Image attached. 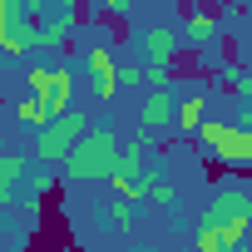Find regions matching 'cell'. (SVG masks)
I'll list each match as a JSON object with an SVG mask.
<instances>
[{"mask_svg": "<svg viewBox=\"0 0 252 252\" xmlns=\"http://www.w3.org/2000/svg\"><path fill=\"white\" fill-rule=\"evenodd\" d=\"M213 35H218V20H213V15H203V10L188 15V25H183V40H188V45H208Z\"/></svg>", "mask_w": 252, "mask_h": 252, "instance_id": "15", "label": "cell"}, {"mask_svg": "<svg viewBox=\"0 0 252 252\" xmlns=\"http://www.w3.org/2000/svg\"><path fill=\"white\" fill-rule=\"evenodd\" d=\"M109 178H144V149H139V144H124Z\"/></svg>", "mask_w": 252, "mask_h": 252, "instance_id": "12", "label": "cell"}, {"mask_svg": "<svg viewBox=\"0 0 252 252\" xmlns=\"http://www.w3.org/2000/svg\"><path fill=\"white\" fill-rule=\"evenodd\" d=\"M232 84H237V99H242V104H252V69H247V74L237 69V79H232Z\"/></svg>", "mask_w": 252, "mask_h": 252, "instance_id": "22", "label": "cell"}, {"mask_svg": "<svg viewBox=\"0 0 252 252\" xmlns=\"http://www.w3.org/2000/svg\"><path fill=\"white\" fill-rule=\"evenodd\" d=\"M237 252H252V247H237Z\"/></svg>", "mask_w": 252, "mask_h": 252, "instance_id": "26", "label": "cell"}, {"mask_svg": "<svg viewBox=\"0 0 252 252\" xmlns=\"http://www.w3.org/2000/svg\"><path fill=\"white\" fill-rule=\"evenodd\" d=\"M84 64H89V84H94V99H99V104H109V99H114V89H119V60H114V50L94 45V50L84 55Z\"/></svg>", "mask_w": 252, "mask_h": 252, "instance_id": "5", "label": "cell"}, {"mask_svg": "<svg viewBox=\"0 0 252 252\" xmlns=\"http://www.w3.org/2000/svg\"><path fill=\"white\" fill-rule=\"evenodd\" d=\"M203 222L218 227V237H222L227 252H237L242 237H247V227H252V193H247V188H222V193L203 208Z\"/></svg>", "mask_w": 252, "mask_h": 252, "instance_id": "2", "label": "cell"}, {"mask_svg": "<svg viewBox=\"0 0 252 252\" xmlns=\"http://www.w3.org/2000/svg\"><path fill=\"white\" fill-rule=\"evenodd\" d=\"M20 25H30V5L25 0H0V35H10Z\"/></svg>", "mask_w": 252, "mask_h": 252, "instance_id": "14", "label": "cell"}, {"mask_svg": "<svg viewBox=\"0 0 252 252\" xmlns=\"http://www.w3.org/2000/svg\"><path fill=\"white\" fill-rule=\"evenodd\" d=\"M0 232H5V213H0Z\"/></svg>", "mask_w": 252, "mask_h": 252, "instance_id": "25", "label": "cell"}, {"mask_svg": "<svg viewBox=\"0 0 252 252\" xmlns=\"http://www.w3.org/2000/svg\"><path fill=\"white\" fill-rule=\"evenodd\" d=\"M50 188H55V178H50L45 168H40V173H25V188H20V203H25V213H35V203H40Z\"/></svg>", "mask_w": 252, "mask_h": 252, "instance_id": "13", "label": "cell"}, {"mask_svg": "<svg viewBox=\"0 0 252 252\" xmlns=\"http://www.w3.org/2000/svg\"><path fill=\"white\" fill-rule=\"evenodd\" d=\"M173 119H178V94L173 89H154L149 104L139 109V134H158V129H168Z\"/></svg>", "mask_w": 252, "mask_h": 252, "instance_id": "6", "label": "cell"}, {"mask_svg": "<svg viewBox=\"0 0 252 252\" xmlns=\"http://www.w3.org/2000/svg\"><path fill=\"white\" fill-rule=\"evenodd\" d=\"M149 198H154V203H158V208H173V203H178V188H168V183H163V178H158V183H154V188H149Z\"/></svg>", "mask_w": 252, "mask_h": 252, "instance_id": "20", "label": "cell"}, {"mask_svg": "<svg viewBox=\"0 0 252 252\" xmlns=\"http://www.w3.org/2000/svg\"><path fill=\"white\" fill-rule=\"evenodd\" d=\"M15 183H25V158L20 154H0V208H5L10 198H20Z\"/></svg>", "mask_w": 252, "mask_h": 252, "instance_id": "8", "label": "cell"}, {"mask_svg": "<svg viewBox=\"0 0 252 252\" xmlns=\"http://www.w3.org/2000/svg\"><path fill=\"white\" fill-rule=\"evenodd\" d=\"M237 124H242V129H252V104H242V109H237Z\"/></svg>", "mask_w": 252, "mask_h": 252, "instance_id": "24", "label": "cell"}, {"mask_svg": "<svg viewBox=\"0 0 252 252\" xmlns=\"http://www.w3.org/2000/svg\"><path fill=\"white\" fill-rule=\"evenodd\" d=\"M119 84H144V69L139 64H119Z\"/></svg>", "mask_w": 252, "mask_h": 252, "instance_id": "23", "label": "cell"}, {"mask_svg": "<svg viewBox=\"0 0 252 252\" xmlns=\"http://www.w3.org/2000/svg\"><path fill=\"white\" fill-rule=\"evenodd\" d=\"M109 183H114V198H124V203H134V208L149 203V183L144 178H109Z\"/></svg>", "mask_w": 252, "mask_h": 252, "instance_id": "16", "label": "cell"}, {"mask_svg": "<svg viewBox=\"0 0 252 252\" xmlns=\"http://www.w3.org/2000/svg\"><path fill=\"white\" fill-rule=\"evenodd\" d=\"M193 247H198V252H227V247H222V237H218V227H208V222H198Z\"/></svg>", "mask_w": 252, "mask_h": 252, "instance_id": "18", "label": "cell"}, {"mask_svg": "<svg viewBox=\"0 0 252 252\" xmlns=\"http://www.w3.org/2000/svg\"><path fill=\"white\" fill-rule=\"evenodd\" d=\"M119 129L114 124H104V129H89L79 144H74V154L64 158V173L74 178V183H94V178H104L109 183V173H114V163H119Z\"/></svg>", "mask_w": 252, "mask_h": 252, "instance_id": "1", "label": "cell"}, {"mask_svg": "<svg viewBox=\"0 0 252 252\" xmlns=\"http://www.w3.org/2000/svg\"><path fill=\"white\" fill-rule=\"evenodd\" d=\"M15 119L25 124V129H50L60 114L50 109V99H35V94H30V99H20V104H15Z\"/></svg>", "mask_w": 252, "mask_h": 252, "instance_id": "9", "label": "cell"}, {"mask_svg": "<svg viewBox=\"0 0 252 252\" xmlns=\"http://www.w3.org/2000/svg\"><path fill=\"white\" fill-rule=\"evenodd\" d=\"M198 139H203L208 154H213L218 163H227V168H247V163H252V129H242V124H218V119H208L203 129H198Z\"/></svg>", "mask_w": 252, "mask_h": 252, "instance_id": "4", "label": "cell"}, {"mask_svg": "<svg viewBox=\"0 0 252 252\" xmlns=\"http://www.w3.org/2000/svg\"><path fill=\"white\" fill-rule=\"evenodd\" d=\"M25 79H30V94H35V99H50V89H55V69H50V64H35Z\"/></svg>", "mask_w": 252, "mask_h": 252, "instance_id": "17", "label": "cell"}, {"mask_svg": "<svg viewBox=\"0 0 252 252\" xmlns=\"http://www.w3.org/2000/svg\"><path fill=\"white\" fill-rule=\"evenodd\" d=\"M99 10H109V15H129L134 10V0H94Z\"/></svg>", "mask_w": 252, "mask_h": 252, "instance_id": "21", "label": "cell"}, {"mask_svg": "<svg viewBox=\"0 0 252 252\" xmlns=\"http://www.w3.org/2000/svg\"><path fill=\"white\" fill-rule=\"evenodd\" d=\"M183 45V35L178 30H168V25H154L149 35H144V50H149V69H168V60H173V50Z\"/></svg>", "mask_w": 252, "mask_h": 252, "instance_id": "7", "label": "cell"}, {"mask_svg": "<svg viewBox=\"0 0 252 252\" xmlns=\"http://www.w3.org/2000/svg\"><path fill=\"white\" fill-rule=\"evenodd\" d=\"M50 109L55 114H69L74 109V74L64 64H55V89H50Z\"/></svg>", "mask_w": 252, "mask_h": 252, "instance_id": "11", "label": "cell"}, {"mask_svg": "<svg viewBox=\"0 0 252 252\" xmlns=\"http://www.w3.org/2000/svg\"><path fill=\"white\" fill-rule=\"evenodd\" d=\"M109 227H119V232H124V227H134V203L114 198V203H109Z\"/></svg>", "mask_w": 252, "mask_h": 252, "instance_id": "19", "label": "cell"}, {"mask_svg": "<svg viewBox=\"0 0 252 252\" xmlns=\"http://www.w3.org/2000/svg\"><path fill=\"white\" fill-rule=\"evenodd\" d=\"M173 124H178L183 134H198L203 124H208V99H203V94H183V99H178V119H173Z\"/></svg>", "mask_w": 252, "mask_h": 252, "instance_id": "10", "label": "cell"}, {"mask_svg": "<svg viewBox=\"0 0 252 252\" xmlns=\"http://www.w3.org/2000/svg\"><path fill=\"white\" fill-rule=\"evenodd\" d=\"M84 134H89V114H84V109H69V114H60V119L50 124V129H40L35 158H40V163H64Z\"/></svg>", "mask_w": 252, "mask_h": 252, "instance_id": "3", "label": "cell"}]
</instances>
